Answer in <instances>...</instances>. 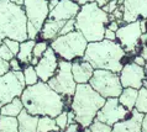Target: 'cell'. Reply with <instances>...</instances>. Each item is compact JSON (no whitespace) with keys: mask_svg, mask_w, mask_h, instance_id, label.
Segmentation results:
<instances>
[{"mask_svg":"<svg viewBox=\"0 0 147 132\" xmlns=\"http://www.w3.org/2000/svg\"><path fill=\"white\" fill-rule=\"evenodd\" d=\"M20 99L24 109L28 114L35 116L56 117L63 110H67V100H71L72 98H63L47 83L38 81L35 85L26 86Z\"/></svg>","mask_w":147,"mask_h":132,"instance_id":"cell-1","label":"cell"},{"mask_svg":"<svg viewBox=\"0 0 147 132\" xmlns=\"http://www.w3.org/2000/svg\"><path fill=\"white\" fill-rule=\"evenodd\" d=\"M127 53L117 41L101 40L98 42H89L83 59L89 62L94 69H105L119 74L124 67L122 61Z\"/></svg>","mask_w":147,"mask_h":132,"instance_id":"cell-2","label":"cell"},{"mask_svg":"<svg viewBox=\"0 0 147 132\" xmlns=\"http://www.w3.org/2000/svg\"><path fill=\"white\" fill-rule=\"evenodd\" d=\"M107 99L99 95L90 85L77 84L72 96L71 110L76 115V122L82 127H89L95 120L98 111L101 109Z\"/></svg>","mask_w":147,"mask_h":132,"instance_id":"cell-3","label":"cell"},{"mask_svg":"<svg viewBox=\"0 0 147 132\" xmlns=\"http://www.w3.org/2000/svg\"><path fill=\"white\" fill-rule=\"evenodd\" d=\"M76 30L79 31L89 42L104 40V32L109 24V14H107L95 3H88L80 6L76 16Z\"/></svg>","mask_w":147,"mask_h":132,"instance_id":"cell-4","label":"cell"},{"mask_svg":"<svg viewBox=\"0 0 147 132\" xmlns=\"http://www.w3.org/2000/svg\"><path fill=\"white\" fill-rule=\"evenodd\" d=\"M4 38L24 42L27 40V20L22 6L0 0V44Z\"/></svg>","mask_w":147,"mask_h":132,"instance_id":"cell-5","label":"cell"},{"mask_svg":"<svg viewBox=\"0 0 147 132\" xmlns=\"http://www.w3.org/2000/svg\"><path fill=\"white\" fill-rule=\"evenodd\" d=\"M88 41L79 31H72L67 35H61L50 42V47L56 52L59 59L73 62L74 59L83 58Z\"/></svg>","mask_w":147,"mask_h":132,"instance_id":"cell-6","label":"cell"},{"mask_svg":"<svg viewBox=\"0 0 147 132\" xmlns=\"http://www.w3.org/2000/svg\"><path fill=\"white\" fill-rule=\"evenodd\" d=\"M22 7L27 20V38L37 40L50 14L48 0H24Z\"/></svg>","mask_w":147,"mask_h":132,"instance_id":"cell-7","label":"cell"},{"mask_svg":"<svg viewBox=\"0 0 147 132\" xmlns=\"http://www.w3.org/2000/svg\"><path fill=\"white\" fill-rule=\"evenodd\" d=\"M89 85L104 99L119 98L122 92L119 74L105 69H94Z\"/></svg>","mask_w":147,"mask_h":132,"instance_id":"cell-8","label":"cell"},{"mask_svg":"<svg viewBox=\"0 0 147 132\" xmlns=\"http://www.w3.org/2000/svg\"><path fill=\"white\" fill-rule=\"evenodd\" d=\"M47 84L63 98H72L77 88V83L72 74V62L59 59L57 72Z\"/></svg>","mask_w":147,"mask_h":132,"instance_id":"cell-9","label":"cell"},{"mask_svg":"<svg viewBox=\"0 0 147 132\" xmlns=\"http://www.w3.org/2000/svg\"><path fill=\"white\" fill-rule=\"evenodd\" d=\"M25 88L26 84L24 80L22 71H9L0 75V108L14 100L15 98H20Z\"/></svg>","mask_w":147,"mask_h":132,"instance_id":"cell-10","label":"cell"},{"mask_svg":"<svg viewBox=\"0 0 147 132\" xmlns=\"http://www.w3.org/2000/svg\"><path fill=\"white\" fill-rule=\"evenodd\" d=\"M141 20H136L134 22L122 24L116 31V41L125 49L126 53L135 52L141 42Z\"/></svg>","mask_w":147,"mask_h":132,"instance_id":"cell-11","label":"cell"},{"mask_svg":"<svg viewBox=\"0 0 147 132\" xmlns=\"http://www.w3.org/2000/svg\"><path fill=\"white\" fill-rule=\"evenodd\" d=\"M131 111L124 108L119 102L117 98H109L105 100L101 109L98 111L95 120L107 123L109 126H114L119 121H122L126 117H129Z\"/></svg>","mask_w":147,"mask_h":132,"instance_id":"cell-12","label":"cell"},{"mask_svg":"<svg viewBox=\"0 0 147 132\" xmlns=\"http://www.w3.org/2000/svg\"><path fill=\"white\" fill-rule=\"evenodd\" d=\"M119 77L122 88H134L138 90L142 88V83L146 79L145 67H140L134 62L125 63L119 73Z\"/></svg>","mask_w":147,"mask_h":132,"instance_id":"cell-13","label":"cell"},{"mask_svg":"<svg viewBox=\"0 0 147 132\" xmlns=\"http://www.w3.org/2000/svg\"><path fill=\"white\" fill-rule=\"evenodd\" d=\"M58 62L59 57L56 55V52L51 47H48L47 51L43 53V56L40 58L37 65L35 67L40 81L47 83L55 75L57 68H58Z\"/></svg>","mask_w":147,"mask_h":132,"instance_id":"cell-14","label":"cell"},{"mask_svg":"<svg viewBox=\"0 0 147 132\" xmlns=\"http://www.w3.org/2000/svg\"><path fill=\"white\" fill-rule=\"evenodd\" d=\"M80 9L74 0H59L57 6L48 14V20H55V21H68V20L76 19Z\"/></svg>","mask_w":147,"mask_h":132,"instance_id":"cell-15","label":"cell"},{"mask_svg":"<svg viewBox=\"0 0 147 132\" xmlns=\"http://www.w3.org/2000/svg\"><path fill=\"white\" fill-rule=\"evenodd\" d=\"M122 21L134 22L136 20H147V0H124Z\"/></svg>","mask_w":147,"mask_h":132,"instance_id":"cell-16","label":"cell"},{"mask_svg":"<svg viewBox=\"0 0 147 132\" xmlns=\"http://www.w3.org/2000/svg\"><path fill=\"white\" fill-rule=\"evenodd\" d=\"M94 68L89 62L83 58L74 59L72 62V74L77 84H88L93 77Z\"/></svg>","mask_w":147,"mask_h":132,"instance_id":"cell-17","label":"cell"},{"mask_svg":"<svg viewBox=\"0 0 147 132\" xmlns=\"http://www.w3.org/2000/svg\"><path fill=\"white\" fill-rule=\"evenodd\" d=\"M142 117H144V114L138 112L134 109L129 117H126L122 121H119L113 126V132H142Z\"/></svg>","mask_w":147,"mask_h":132,"instance_id":"cell-18","label":"cell"},{"mask_svg":"<svg viewBox=\"0 0 147 132\" xmlns=\"http://www.w3.org/2000/svg\"><path fill=\"white\" fill-rule=\"evenodd\" d=\"M66 24V21H55V20H46V22L43 24L42 28L40 31V36L38 38L51 42L53 41L56 37H58L61 34L63 25Z\"/></svg>","mask_w":147,"mask_h":132,"instance_id":"cell-19","label":"cell"},{"mask_svg":"<svg viewBox=\"0 0 147 132\" xmlns=\"http://www.w3.org/2000/svg\"><path fill=\"white\" fill-rule=\"evenodd\" d=\"M18 120V129L19 132H37V122L38 116L28 114L27 111L24 109L20 115L16 117Z\"/></svg>","mask_w":147,"mask_h":132,"instance_id":"cell-20","label":"cell"},{"mask_svg":"<svg viewBox=\"0 0 147 132\" xmlns=\"http://www.w3.org/2000/svg\"><path fill=\"white\" fill-rule=\"evenodd\" d=\"M36 43V40H30L27 38L24 42H20V49L16 55V58L20 61V63L24 65L30 64V62L32 59V51H34V46Z\"/></svg>","mask_w":147,"mask_h":132,"instance_id":"cell-21","label":"cell"},{"mask_svg":"<svg viewBox=\"0 0 147 132\" xmlns=\"http://www.w3.org/2000/svg\"><path fill=\"white\" fill-rule=\"evenodd\" d=\"M137 95H138V90L134 89V88H122V92L119 95V102L124 106V108L129 109L130 111L134 110L135 104L137 100Z\"/></svg>","mask_w":147,"mask_h":132,"instance_id":"cell-22","label":"cell"},{"mask_svg":"<svg viewBox=\"0 0 147 132\" xmlns=\"http://www.w3.org/2000/svg\"><path fill=\"white\" fill-rule=\"evenodd\" d=\"M24 110V105L20 98H15L14 100L7 102L3 108H0V114L1 116H10V117H18L20 112Z\"/></svg>","mask_w":147,"mask_h":132,"instance_id":"cell-23","label":"cell"},{"mask_svg":"<svg viewBox=\"0 0 147 132\" xmlns=\"http://www.w3.org/2000/svg\"><path fill=\"white\" fill-rule=\"evenodd\" d=\"M50 131H56V132L59 131L58 126L56 125L55 117H51V116H38L37 132H50Z\"/></svg>","mask_w":147,"mask_h":132,"instance_id":"cell-24","label":"cell"},{"mask_svg":"<svg viewBox=\"0 0 147 132\" xmlns=\"http://www.w3.org/2000/svg\"><path fill=\"white\" fill-rule=\"evenodd\" d=\"M22 74H24V80H25L26 86L35 85L36 83H38L40 81L38 75H37V73H36V69H35L34 65H31V64L24 65Z\"/></svg>","mask_w":147,"mask_h":132,"instance_id":"cell-25","label":"cell"},{"mask_svg":"<svg viewBox=\"0 0 147 132\" xmlns=\"http://www.w3.org/2000/svg\"><path fill=\"white\" fill-rule=\"evenodd\" d=\"M0 132H19L16 117L0 116Z\"/></svg>","mask_w":147,"mask_h":132,"instance_id":"cell-26","label":"cell"},{"mask_svg":"<svg viewBox=\"0 0 147 132\" xmlns=\"http://www.w3.org/2000/svg\"><path fill=\"white\" fill-rule=\"evenodd\" d=\"M134 109L138 111V112L147 115V88L142 86L141 89H138L137 100H136V104H135Z\"/></svg>","mask_w":147,"mask_h":132,"instance_id":"cell-27","label":"cell"},{"mask_svg":"<svg viewBox=\"0 0 147 132\" xmlns=\"http://www.w3.org/2000/svg\"><path fill=\"white\" fill-rule=\"evenodd\" d=\"M50 47V42L43 40H36V43L34 46V51H32V56L37 57V58H41L43 56V53L47 51V48Z\"/></svg>","mask_w":147,"mask_h":132,"instance_id":"cell-28","label":"cell"},{"mask_svg":"<svg viewBox=\"0 0 147 132\" xmlns=\"http://www.w3.org/2000/svg\"><path fill=\"white\" fill-rule=\"evenodd\" d=\"M56 125L58 126L59 131H64L68 127V110H63L58 116L55 117Z\"/></svg>","mask_w":147,"mask_h":132,"instance_id":"cell-29","label":"cell"},{"mask_svg":"<svg viewBox=\"0 0 147 132\" xmlns=\"http://www.w3.org/2000/svg\"><path fill=\"white\" fill-rule=\"evenodd\" d=\"M89 129L92 132H113V126H109L98 120H94L92 125L89 126Z\"/></svg>","mask_w":147,"mask_h":132,"instance_id":"cell-30","label":"cell"},{"mask_svg":"<svg viewBox=\"0 0 147 132\" xmlns=\"http://www.w3.org/2000/svg\"><path fill=\"white\" fill-rule=\"evenodd\" d=\"M14 57L15 56L13 55V52L10 51L9 47H7L5 43L0 44V58H1L3 61H5V62H9L10 59H13Z\"/></svg>","mask_w":147,"mask_h":132,"instance_id":"cell-31","label":"cell"},{"mask_svg":"<svg viewBox=\"0 0 147 132\" xmlns=\"http://www.w3.org/2000/svg\"><path fill=\"white\" fill-rule=\"evenodd\" d=\"M3 43H5L7 47H9V49L11 52H13V55L16 57V55H18L19 49H20V42L16 40H11V38H4L3 40Z\"/></svg>","mask_w":147,"mask_h":132,"instance_id":"cell-32","label":"cell"},{"mask_svg":"<svg viewBox=\"0 0 147 132\" xmlns=\"http://www.w3.org/2000/svg\"><path fill=\"white\" fill-rule=\"evenodd\" d=\"M74 30H76V20L74 19L68 20V21H66V24L63 25L59 36L61 35H67V34H69V32H72V31H74Z\"/></svg>","mask_w":147,"mask_h":132,"instance_id":"cell-33","label":"cell"},{"mask_svg":"<svg viewBox=\"0 0 147 132\" xmlns=\"http://www.w3.org/2000/svg\"><path fill=\"white\" fill-rule=\"evenodd\" d=\"M64 132H92V131L89 127H82L79 123L74 122L72 125H68V127L64 130Z\"/></svg>","mask_w":147,"mask_h":132,"instance_id":"cell-34","label":"cell"},{"mask_svg":"<svg viewBox=\"0 0 147 132\" xmlns=\"http://www.w3.org/2000/svg\"><path fill=\"white\" fill-rule=\"evenodd\" d=\"M117 7H119V4H117V1L116 0H110V1L107 4V5H105L104 7H101V9H103L105 12H107V14H113L114 11H115Z\"/></svg>","mask_w":147,"mask_h":132,"instance_id":"cell-35","label":"cell"},{"mask_svg":"<svg viewBox=\"0 0 147 132\" xmlns=\"http://www.w3.org/2000/svg\"><path fill=\"white\" fill-rule=\"evenodd\" d=\"M9 65H10V71H13V72H21L24 68L22 64L20 63V61L16 57H14L13 59L9 61Z\"/></svg>","mask_w":147,"mask_h":132,"instance_id":"cell-36","label":"cell"},{"mask_svg":"<svg viewBox=\"0 0 147 132\" xmlns=\"http://www.w3.org/2000/svg\"><path fill=\"white\" fill-rule=\"evenodd\" d=\"M10 71V65H9V62H5L0 58V75L5 74L6 72Z\"/></svg>","mask_w":147,"mask_h":132,"instance_id":"cell-37","label":"cell"},{"mask_svg":"<svg viewBox=\"0 0 147 132\" xmlns=\"http://www.w3.org/2000/svg\"><path fill=\"white\" fill-rule=\"evenodd\" d=\"M104 38L105 40H109V41H116V32L109 30V28H105Z\"/></svg>","mask_w":147,"mask_h":132,"instance_id":"cell-38","label":"cell"},{"mask_svg":"<svg viewBox=\"0 0 147 132\" xmlns=\"http://www.w3.org/2000/svg\"><path fill=\"white\" fill-rule=\"evenodd\" d=\"M120 26H121V25L117 22L116 20H113V21H109L107 28H109V30H111V31H114V32H116V31H117V28H119Z\"/></svg>","mask_w":147,"mask_h":132,"instance_id":"cell-39","label":"cell"},{"mask_svg":"<svg viewBox=\"0 0 147 132\" xmlns=\"http://www.w3.org/2000/svg\"><path fill=\"white\" fill-rule=\"evenodd\" d=\"M134 63L135 64H137V65H140V67H145V65H146V63H147V62L144 59V58H142V57L140 56V55H137V56H135L134 57Z\"/></svg>","mask_w":147,"mask_h":132,"instance_id":"cell-40","label":"cell"},{"mask_svg":"<svg viewBox=\"0 0 147 132\" xmlns=\"http://www.w3.org/2000/svg\"><path fill=\"white\" fill-rule=\"evenodd\" d=\"M74 122H76V115L69 109L68 110V125H72V123H74Z\"/></svg>","mask_w":147,"mask_h":132,"instance_id":"cell-41","label":"cell"},{"mask_svg":"<svg viewBox=\"0 0 147 132\" xmlns=\"http://www.w3.org/2000/svg\"><path fill=\"white\" fill-rule=\"evenodd\" d=\"M141 131H142V132H147V115H144V117H142Z\"/></svg>","mask_w":147,"mask_h":132,"instance_id":"cell-42","label":"cell"},{"mask_svg":"<svg viewBox=\"0 0 147 132\" xmlns=\"http://www.w3.org/2000/svg\"><path fill=\"white\" fill-rule=\"evenodd\" d=\"M58 3H59V0H48V9H50V11L53 10Z\"/></svg>","mask_w":147,"mask_h":132,"instance_id":"cell-43","label":"cell"},{"mask_svg":"<svg viewBox=\"0 0 147 132\" xmlns=\"http://www.w3.org/2000/svg\"><path fill=\"white\" fill-rule=\"evenodd\" d=\"M140 56L147 62V46H144L142 44V48H141V52H140Z\"/></svg>","mask_w":147,"mask_h":132,"instance_id":"cell-44","label":"cell"},{"mask_svg":"<svg viewBox=\"0 0 147 132\" xmlns=\"http://www.w3.org/2000/svg\"><path fill=\"white\" fill-rule=\"evenodd\" d=\"M109 1H110V0H94V3H95L99 7H104Z\"/></svg>","mask_w":147,"mask_h":132,"instance_id":"cell-45","label":"cell"},{"mask_svg":"<svg viewBox=\"0 0 147 132\" xmlns=\"http://www.w3.org/2000/svg\"><path fill=\"white\" fill-rule=\"evenodd\" d=\"M74 1L78 4V5H84V4H88V3H93L94 0H74Z\"/></svg>","mask_w":147,"mask_h":132,"instance_id":"cell-46","label":"cell"},{"mask_svg":"<svg viewBox=\"0 0 147 132\" xmlns=\"http://www.w3.org/2000/svg\"><path fill=\"white\" fill-rule=\"evenodd\" d=\"M9 1L15 4V5H18V6H24V0H9Z\"/></svg>","mask_w":147,"mask_h":132,"instance_id":"cell-47","label":"cell"},{"mask_svg":"<svg viewBox=\"0 0 147 132\" xmlns=\"http://www.w3.org/2000/svg\"><path fill=\"white\" fill-rule=\"evenodd\" d=\"M38 61H40V58H37V57H32V59H31V62H30V64H31V65H34V67H36V65H37V63H38Z\"/></svg>","mask_w":147,"mask_h":132,"instance_id":"cell-48","label":"cell"},{"mask_svg":"<svg viewBox=\"0 0 147 132\" xmlns=\"http://www.w3.org/2000/svg\"><path fill=\"white\" fill-rule=\"evenodd\" d=\"M142 86H144V88H147V79L144 80V83H142Z\"/></svg>","mask_w":147,"mask_h":132,"instance_id":"cell-49","label":"cell"},{"mask_svg":"<svg viewBox=\"0 0 147 132\" xmlns=\"http://www.w3.org/2000/svg\"><path fill=\"white\" fill-rule=\"evenodd\" d=\"M116 1H117V4H119V6H120V5H122V4H124V0H116Z\"/></svg>","mask_w":147,"mask_h":132,"instance_id":"cell-50","label":"cell"},{"mask_svg":"<svg viewBox=\"0 0 147 132\" xmlns=\"http://www.w3.org/2000/svg\"><path fill=\"white\" fill-rule=\"evenodd\" d=\"M145 73H146V79H147V63L145 65Z\"/></svg>","mask_w":147,"mask_h":132,"instance_id":"cell-51","label":"cell"},{"mask_svg":"<svg viewBox=\"0 0 147 132\" xmlns=\"http://www.w3.org/2000/svg\"><path fill=\"white\" fill-rule=\"evenodd\" d=\"M58 132H64V131H58Z\"/></svg>","mask_w":147,"mask_h":132,"instance_id":"cell-52","label":"cell"},{"mask_svg":"<svg viewBox=\"0 0 147 132\" xmlns=\"http://www.w3.org/2000/svg\"><path fill=\"white\" fill-rule=\"evenodd\" d=\"M50 132H56V131H50Z\"/></svg>","mask_w":147,"mask_h":132,"instance_id":"cell-53","label":"cell"},{"mask_svg":"<svg viewBox=\"0 0 147 132\" xmlns=\"http://www.w3.org/2000/svg\"><path fill=\"white\" fill-rule=\"evenodd\" d=\"M0 116H1V114H0Z\"/></svg>","mask_w":147,"mask_h":132,"instance_id":"cell-54","label":"cell"}]
</instances>
